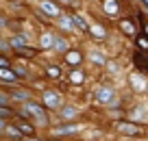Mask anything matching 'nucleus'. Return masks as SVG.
Segmentation results:
<instances>
[{
  "label": "nucleus",
  "mask_w": 148,
  "mask_h": 141,
  "mask_svg": "<svg viewBox=\"0 0 148 141\" xmlns=\"http://www.w3.org/2000/svg\"><path fill=\"white\" fill-rule=\"evenodd\" d=\"M18 117H24L28 122H33L37 128H48L50 126V113L39 100H28L22 104V111H15Z\"/></svg>",
  "instance_id": "nucleus-1"
},
{
  "label": "nucleus",
  "mask_w": 148,
  "mask_h": 141,
  "mask_svg": "<svg viewBox=\"0 0 148 141\" xmlns=\"http://www.w3.org/2000/svg\"><path fill=\"white\" fill-rule=\"evenodd\" d=\"M113 130L122 137H129V139H146L148 137V128L142 122H131V119H116L111 124Z\"/></svg>",
  "instance_id": "nucleus-2"
},
{
  "label": "nucleus",
  "mask_w": 148,
  "mask_h": 141,
  "mask_svg": "<svg viewBox=\"0 0 148 141\" xmlns=\"http://www.w3.org/2000/svg\"><path fill=\"white\" fill-rule=\"evenodd\" d=\"M92 100L96 106H109L111 102L116 100V87L109 82H100L92 89Z\"/></svg>",
  "instance_id": "nucleus-3"
},
{
  "label": "nucleus",
  "mask_w": 148,
  "mask_h": 141,
  "mask_svg": "<svg viewBox=\"0 0 148 141\" xmlns=\"http://www.w3.org/2000/svg\"><path fill=\"white\" fill-rule=\"evenodd\" d=\"M39 102L48 109V113H52V111H59L61 106L65 104V98L61 96V91H57V89H44Z\"/></svg>",
  "instance_id": "nucleus-4"
},
{
  "label": "nucleus",
  "mask_w": 148,
  "mask_h": 141,
  "mask_svg": "<svg viewBox=\"0 0 148 141\" xmlns=\"http://www.w3.org/2000/svg\"><path fill=\"white\" fill-rule=\"evenodd\" d=\"M116 26H118V31H120L124 37H129V39H135V37L139 35V22H135V18H131V15L118 18Z\"/></svg>",
  "instance_id": "nucleus-5"
},
{
  "label": "nucleus",
  "mask_w": 148,
  "mask_h": 141,
  "mask_svg": "<svg viewBox=\"0 0 148 141\" xmlns=\"http://www.w3.org/2000/svg\"><path fill=\"white\" fill-rule=\"evenodd\" d=\"M37 9L42 11L48 20H59L63 15V7L57 0H37Z\"/></svg>",
  "instance_id": "nucleus-6"
},
{
  "label": "nucleus",
  "mask_w": 148,
  "mask_h": 141,
  "mask_svg": "<svg viewBox=\"0 0 148 141\" xmlns=\"http://www.w3.org/2000/svg\"><path fill=\"white\" fill-rule=\"evenodd\" d=\"M87 37L92 41H98V44H105L107 39H109V28L105 26V22H100V20H94V22H89V28H87Z\"/></svg>",
  "instance_id": "nucleus-7"
},
{
  "label": "nucleus",
  "mask_w": 148,
  "mask_h": 141,
  "mask_svg": "<svg viewBox=\"0 0 148 141\" xmlns=\"http://www.w3.org/2000/svg\"><path fill=\"white\" fill-rule=\"evenodd\" d=\"M126 82H129L131 91L133 93H146V87H148V78L144 76L142 72H137V69H133V72L126 76Z\"/></svg>",
  "instance_id": "nucleus-8"
},
{
  "label": "nucleus",
  "mask_w": 148,
  "mask_h": 141,
  "mask_svg": "<svg viewBox=\"0 0 148 141\" xmlns=\"http://www.w3.org/2000/svg\"><path fill=\"white\" fill-rule=\"evenodd\" d=\"M61 59H63V63L68 65L70 69H72V67H81L83 61H85V50H83V48H70Z\"/></svg>",
  "instance_id": "nucleus-9"
},
{
  "label": "nucleus",
  "mask_w": 148,
  "mask_h": 141,
  "mask_svg": "<svg viewBox=\"0 0 148 141\" xmlns=\"http://www.w3.org/2000/svg\"><path fill=\"white\" fill-rule=\"evenodd\" d=\"M122 0H100V11L107 18H122Z\"/></svg>",
  "instance_id": "nucleus-10"
},
{
  "label": "nucleus",
  "mask_w": 148,
  "mask_h": 141,
  "mask_svg": "<svg viewBox=\"0 0 148 141\" xmlns=\"http://www.w3.org/2000/svg\"><path fill=\"white\" fill-rule=\"evenodd\" d=\"M131 61H133L135 69H137V72H142L144 76L148 78V52H142V50H137V48H135L133 54H131Z\"/></svg>",
  "instance_id": "nucleus-11"
},
{
  "label": "nucleus",
  "mask_w": 148,
  "mask_h": 141,
  "mask_svg": "<svg viewBox=\"0 0 148 141\" xmlns=\"http://www.w3.org/2000/svg\"><path fill=\"white\" fill-rule=\"evenodd\" d=\"M65 78H68V85H72V87H83L85 82H87V72H85L83 67H72L68 74H65Z\"/></svg>",
  "instance_id": "nucleus-12"
},
{
  "label": "nucleus",
  "mask_w": 148,
  "mask_h": 141,
  "mask_svg": "<svg viewBox=\"0 0 148 141\" xmlns=\"http://www.w3.org/2000/svg\"><path fill=\"white\" fill-rule=\"evenodd\" d=\"M85 61H89V63H92L94 67H98V69H105V65H107V61H109V57H107L102 50L94 48V50L85 52Z\"/></svg>",
  "instance_id": "nucleus-13"
},
{
  "label": "nucleus",
  "mask_w": 148,
  "mask_h": 141,
  "mask_svg": "<svg viewBox=\"0 0 148 141\" xmlns=\"http://www.w3.org/2000/svg\"><path fill=\"white\" fill-rule=\"evenodd\" d=\"M57 26L61 28V35H72V33H76V26H74V20H72V13H70V11H63V15L57 20Z\"/></svg>",
  "instance_id": "nucleus-14"
},
{
  "label": "nucleus",
  "mask_w": 148,
  "mask_h": 141,
  "mask_svg": "<svg viewBox=\"0 0 148 141\" xmlns=\"http://www.w3.org/2000/svg\"><path fill=\"white\" fill-rule=\"evenodd\" d=\"M79 124H74V122H63V124H59V126H52V137H65V135H74V132H79Z\"/></svg>",
  "instance_id": "nucleus-15"
},
{
  "label": "nucleus",
  "mask_w": 148,
  "mask_h": 141,
  "mask_svg": "<svg viewBox=\"0 0 148 141\" xmlns=\"http://www.w3.org/2000/svg\"><path fill=\"white\" fill-rule=\"evenodd\" d=\"M15 126H18V130L22 132L24 137H37V126L33 122H28V119H24V117H18V115H15Z\"/></svg>",
  "instance_id": "nucleus-16"
},
{
  "label": "nucleus",
  "mask_w": 148,
  "mask_h": 141,
  "mask_svg": "<svg viewBox=\"0 0 148 141\" xmlns=\"http://www.w3.org/2000/svg\"><path fill=\"white\" fill-rule=\"evenodd\" d=\"M52 46H55V33L42 31V33H39V52L52 50Z\"/></svg>",
  "instance_id": "nucleus-17"
},
{
  "label": "nucleus",
  "mask_w": 148,
  "mask_h": 141,
  "mask_svg": "<svg viewBox=\"0 0 148 141\" xmlns=\"http://www.w3.org/2000/svg\"><path fill=\"white\" fill-rule=\"evenodd\" d=\"M70 48H72V46H70V39H65V35H55V46H52V50H55L57 54L63 57Z\"/></svg>",
  "instance_id": "nucleus-18"
},
{
  "label": "nucleus",
  "mask_w": 148,
  "mask_h": 141,
  "mask_svg": "<svg viewBox=\"0 0 148 141\" xmlns=\"http://www.w3.org/2000/svg\"><path fill=\"white\" fill-rule=\"evenodd\" d=\"M44 76L48 78V80L52 82H59L61 78H63V69H61V65H46V69H44Z\"/></svg>",
  "instance_id": "nucleus-19"
},
{
  "label": "nucleus",
  "mask_w": 148,
  "mask_h": 141,
  "mask_svg": "<svg viewBox=\"0 0 148 141\" xmlns=\"http://www.w3.org/2000/svg\"><path fill=\"white\" fill-rule=\"evenodd\" d=\"M57 113H59V117L63 119V122H72V119L79 115V109H76L74 104H63Z\"/></svg>",
  "instance_id": "nucleus-20"
},
{
  "label": "nucleus",
  "mask_w": 148,
  "mask_h": 141,
  "mask_svg": "<svg viewBox=\"0 0 148 141\" xmlns=\"http://www.w3.org/2000/svg\"><path fill=\"white\" fill-rule=\"evenodd\" d=\"M20 78L18 74L13 72V67H0V82H5V85H15Z\"/></svg>",
  "instance_id": "nucleus-21"
},
{
  "label": "nucleus",
  "mask_w": 148,
  "mask_h": 141,
  "mask_svg": "<svg viewBox=\"0 0 148 141\" xmlns=\"http://www.w3.org/2000/svg\"><path fill=\"white\" fill-rule=\"evenodd\" d=\"M9 46L11 50H20V48H24V46H28V37L24 35V33H15L13 37H9Z\"/></svg>",
  "instance_id": "nucleus-22"
},
{
  "label": "nucleus",
  "mask_w": 148,
  "mask_h": 141,
  "mask_svg": "<svg viewBox=\"0 0 148 141\" xmlns=\"http://www.w3.org/2000/svg\"><path fill=\"white\" fill-rule=\"evenodd\" d=\"M70 13H72V20H74V26H76V31H79V33H85V35H87L89 22L85 20V15H81L79 11H70Z\"/></svg>",
  "instance_id": "nucleus-23"
},
{
  "label": "nucleus",
  "mask_w": 148,
  "mask_h": 141,
  "mask_svg": "<svg viewBox=\"0 0 148 141\" xmlns=\"http://www.w3.org/2000/svg\"><path fill=\"white\" fill-rule=\"evenodd\" d=\"M9 98L11 100H15V102H28V100H33L31 98V91H26V89H11L9 91Z\"/></svg>",
  "instance_id": "nucleus-24"
},
{
  "label": "nucleus",
  "mask_w": 148,
  "mask_h": 141,
  "mask_svg": "<svg viewBox=\"0 0 148 141\" xmlns=\"http://www.w3.org/2000/svg\"><path fill=\"white\" fill-rule=\"evenodd\" d=\"M15 54H18L20 59H35V57L39 54V48H31V46H24V48H20V50H15Z\"/></svg>",
  "instance_id": "nucleus-25"
},
{
  "label": "nucleus",
  "mask_w": 148,
  "mask_h": 141,
  "mask_svg": "<svg viewBox=\"0 0 148 141\" xmlns=\"http://www.w3.org/2000/svg\"><path fill=\"white\" fill-rule=\"evenodd\" d=\"M5 137H9V139H13V141H22L24 139V135L18 130L15 124H7L5 126Z\"/></svg>",
  "instance_id": "nucleus-26"
},
{
  "label": "nucleus",
  "mask_w": 148,
  "mask_h": 141,
  "mask_svg": "<svg viewBox=\"0 0 148 141\" xmlns=\"http://www.w3.org/2000/svg\"><path fill=\"white\" fill-rule=\"evenodd\" d=\"M144 115H146L144 106H142V104H137V106H131V109H129V117H126V119H131V122H139Z\"/></svg>",
  "instance_id": "nucleus-27"
},
{
  "label": "nucleus",
  "mask_w": 148,
  "mask_h": 141,
  "mask_svg": "<svg viewBox=\"0 0 148 141\" xmlns=\"http://www.w3.org/2000/svg\"><path fill=\"white\" fill-rule=\"evenodd\" d=\"M133 41H135V48H137V50H142V52H148V37L144 35L142 31H139V35L135 37Z\"/></svg>",
  "instance_id": "nucleus-28"
},
{
  "label": "nucleus",
  "mask_w": 148,
  "mask_h": 141,
  "mask_svg": "<svg viewBox=\"0 0 148 141\" xmlns=\"http://www.w3.org/2000/svg\"><path fill=\"white\" fill-rule=\"evenodd\" d=\"M118 69H120V61H116L113 57H109V61H107V65H105V72L107 74H118Z\"/></svg>",
  "instance_id": "nucleus-29"
},
{
  "label": "nucleus",
  "mask_w": 148,
  "mask_h": 141,
  "mask_svg": "<svg viewBox=\"0 0 148 141\" xmlns=\"http://www.w3.org/2000/svg\"><path fill=\"white\" fill-rule=\"evenodd\" d=\"M15 117V111L11 109V106H0V119H13Z\"/></svg>",
  "instance_id": "nucleus-30"
},
{
  "label": "nucleus",
  "mask_w": 148,
  "mask_h": 141,
  "mask_svg": "<svg viewBox=\"0 0 148 141\" xmlns=\"http://www.w3.org/2000/svg\"><path fill=\"white\" fill-rule=\"evenodd\" d=\"M0 67H11V61H9V57H5L2 52H0Z\"/></svg>",
  "instance_id": "nucleus-31"
},
{
  "label": "nucleus",
  "mask_w": 148,
  "mask_h": 141,
  "mask_svg": "<svg viewBox=\"0 0 148 141\" xmlns=\"http://www.w3.org/2000/svg\"><path fill=\"white\" fill-rule=\"evenodd\" d=\"M61 7H76V0H57Z\"/></svg>",
  "instance_id": "nucleus-32"
},
{
  "label": "nucleus",
  "mask_w": 148,
  "mask_h": 141,
  "mask_svg": "<svg viewBox=\"0 0 148 141\" xmlns=\"http://www.w3.org/2000/svg\"><path fill=\"white\" fill-rule=\"evenodd\" d=\"M0 50H2V52H7V50H11V46H9V39H0Z\"/></svg>",
  "instance_id": "nucleus-33"
},
{
  "label": "nucleus",
  "mask_w": 148,
  "mask_h": 141,
  "mask_svg": "<svg viewBox=\"0 0 148 141\" xmlns=\"http://www.w3.org/2000/svg\"><path fill=\"white\" fill-rule=\"evenodd\" d=\"M142 33H144V35H146V37H148V20H146V22H144V24H142Z\"/></svg>",
  "instance_id": "nucleus-34"
},
{
  "label": "nucleus",
  "mask_w": 148,
  "mask_h": 141,
  "mask_svg": "<svg viewBox=\"0 0 148 141\" xmlns=\"http://www.w3.org/2000/svg\"><path fill=\"white\" fill-rule=\"evenodd\" d=\"M22 141H42V139H37V137H24Z\"/></svg>",
  "instance_id": "nucleus-35"
},
{
  "label": "nucleus",
  "mask_w": 148,
  "mask_h": 141,
  "mask_svg": "<svg viewBox=\"0 0 148 141\" xmlns=\"http://www.w3.org/2000/svg\"><path fill=\"white\" fill-rule=\"evenodd\" d=\"M5 126H7V122H5V119H0V132H5Z\"/></svg>",
  "instance_id": "nucleus-36"
},
{
  "label": "nucleus",
  "mask_w": 148,
  "mask_h": 141,
  "mask_svg": "<svg viewBox=\"0 0 148 141\" xmlns=\"http://www.w3.org/2000/svg\"><path fill=\"white\" fill-rule=\"evenodd\" d=\"M7 26V22H5V18H0V31H2V28Z\"/></svg>",
  "instance_id": "nucleus-37"
},
{
  "label": "nucleus",
  "mask_w": 148,
  "mask_h": 141,
  "mask_svg": "<svg viewBox=\"0 0 148 141\" xmlns=\"http://www.w3.org/2000/svg\"><path fill=\"white\" fill-rule=\"evenodd\" d=\"M46 141H63V139H59V137H48Z\"/></svg>",
  "instance_id": "nucleus-38"
},
{
  "label": "nucleus",
  "mask_w": 148,
  "mask_h": 141,
  "mask_svg": "<svg viewBox=\"0 0 148 141\" xmlns=\"http://www.w3.org/2000/svg\"><path fill=\"white\" fill-rule=\"evenodd\" d=\"M139 2H142V5H144V9L148 11V0H139Z\"/></svg>",
  "instance_id": "nucleus-39"
},
{
  "label": "nucleus",
  "mask_w": 148,
  "mask_h": 141,
  "mask_svg": "<svg viewBox=\"0 0 148 141\" xmlns=\"http://www.w3.org/2000/svg\"><path fill=\"white\" fill-rule=\"evenodd\" d=\"M131 141H146V139H131Z\"/></svg>",
  "instance_id": "nucleus-40"
},
{
  "label": "nucleus",
  "mask_w": 148,
  "mask_h": 141,
  "mask_svg": "<svg viewBox=\"0 0 148 141\" xmlns=\"http://www.w3.org/2000/svg\"><path fill=\"white\" fill-rule=\"evenodd\" d=\"M146 96H148V87H146Z\"/></svg>",
  "instance_id": "nucleus-41"
}]
</instances>
